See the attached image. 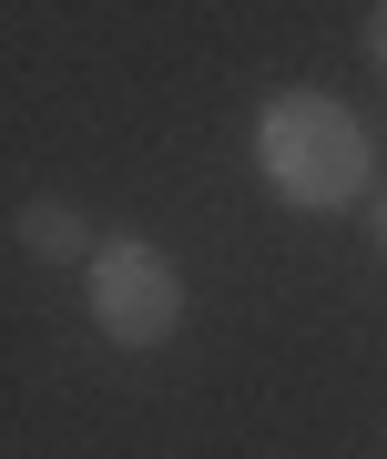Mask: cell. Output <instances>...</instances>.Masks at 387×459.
<instances>
[{"mask_svg":"<svg viewBox=\"0 0 387 459\" xmlns=\"http://www.w3.org/2000/svg\"><path fill=\"white\" fill-rule=\"evenodd\" d=\"M21 246H31L41 265H92V214H82L72 195H31V214H21Z\"/></svg>","mask_w":387,"mask_h":459,"instance_id":"obj_3","label":"cell"},{"mask_svg":"<svg viewBox=\"0 0 387 459\" xmlns=\"http://www.w3.org/2000/svg\"><path fill=\"white\" fill-rule=\"evenodd\" d=\"M367 62L387 72V0H367Z\"/></svg>","mask_w":387,"mask_h":459,"instance_id":"obj_4","label":"cell"},{"mask_svg":"<svg viewBox=\"0 0 387 459\" xmlns=\"http://www.w3.org/2000/svg\"><path fill=\"white\" fill-rule=\"evenodd\" d=\"M255 174H265V195L296 204V214H347L377 184V143H367V123H357L337 92L296 82V92H275L255 113Z\"/></svg>","mask_w":387,"mask_h":459,"instance_id":"obj_1","label":"cell"},{"mask_svg":"<svg viewBox=\"0 0 387 459\" xmlns=\"http://www.w3.org/2000/svg\"><path fill=\"white\" fill-rule=\"evenodd\" d=\"M82 286H92V327L113 347H163L184 327V265L143 246V235H113V246H92L82 265Z\"/></svg>","mask_w":387,"mask_h":459,"instance_id":"obj_2","label":"cell"},{"mask_svg":"<svg viewBox=\"0 0 387 459\" xmlns=\"http://www.w3.org/2000/svg\"><path fill=\"white\" fill-rule=\"evenodd\" d=\"M377 246H387V204H377Z\"/></svg>","mask_w":387,"mask_h":459,"instance_id":"obj_5","label":"cell"}]
</instances>
